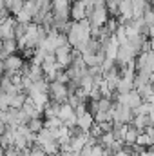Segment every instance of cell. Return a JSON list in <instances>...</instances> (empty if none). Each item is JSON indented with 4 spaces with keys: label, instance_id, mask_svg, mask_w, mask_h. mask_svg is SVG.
<instances>
[{
    "label": "cell",
    "instance_id": "cell-1",
    "mask_svg": "<svg viewBox=\"0 0 154 156\" xmlns=\"http://www.w3.org/2000/svg\"><path fill=\"white\" fill-rule=\"evenodd\" d=\"M134 118V111L125 105V104H120V102H114L113 105V122H120V123H131Z\"/></svg>",
    "mask_w": 154,
    "mask_h": 156
},
{
    "label": "cell",
    "instance_id": "cell-2",
    "mask_svg": "<svg viewBox=\"0 0 154 156\" xmlns=\"http://www.w3.org/2000/svg\"><path fill=\"white\" fill-rule=\"evenodd\" d=\"M49 98L51 100H56L60 104H65L67 98H69V91H67V85L58 82V80H53L49 83Z\"/></svg>",
    "mask_w": 154,
    "mask_h": 156
},
{
    "label": "cell",
    "instance_id": "cell-3",
    "mask_svg": "<svg viewBox=\"0 0 154 156\" xmlns=\"http://www.w3.org/2000/svg\"><path fill=\"white\" fill-rule=\"evenodd\" d=\"M2 62H4V67H5V73H4V75L9 76V78L13 76L15 73H20V69H22L24 64H26V60H24L20 55H16V53H15V55H9V56H7L5 60H2Z\"/></svg>",
    "mask_w": 154,
    "mask_h": 156
},
{
    "label": "cell",
    "instance_id": "cell-4",
    "mask_svg": "<svg viewBox=\"0 0 154 156\" xmlns=\"http://www.w3.org/2000/svg\"><path fill=\"white\" fill-rule=\"evenodd\" d=\"M58 118L64 122V125H67V127H75L78 122V116L76 113H75V107L71 105V104H62L60 105V113H58Z\"/></svg>",
    "mask_w": 154,
    "mask_h": 156
},
{
    "label": "cell",
    "instance_id": "cell-5",
    "mask_svg": "<svg viewBox=\"0 0 154 156\" xmlns=\"http://www.w3.org/2000/svg\"><path fill=\"white\" fill-rule=\"evenodd\" d=\"M85 15H87V5H85V2H82V0H73V4H71V18H73V20H82V18H85Z\"/></svg>",
    "mask_w": 154,
    "mask_h": 156
},
{
    "label": "cell",
    "instance_id": "cell-6",
    "mask_svg": "<svg viewBox=\"0 0 154 156\" xmlns=\"http://www.w3.org/2000/svg\"><path fill=\"white\" fill-rule=\"evenodd\" d=\"M93 123H94V116H93L89 111H85L83 115H80V116H78V122H76V125L83 131V133H89L91 127H93Z\"/></svg>",
    "mask_w": 154,
    "mask_h": 156
},
{
    "label": "cell",
    "instance_id": "cell-7",
    "mask_svg": "<svg viewBox=\"0 0 154 156\" xmlns=\"http://www.w3.org/2000/svg\"><path fill=\"white\" fill-rule=\"evenodd\" d=\"M26 100H27V93H24V91L15 94V96H9V107L11 109H22Z\"/></svg>",
    "mask_w": 154,
    "mask_h": 156
},
{
    "label": "cell",
    "instance_id": "cell-8",
    "mask_svg": "<svg viewBox=\"0 0 154 156\" xmlns=\"http://www.w3.org/2000/svg\"><path fill=\"white\" fill-rule=\"evenodd\" d=\"M138 134H140V131H138L134 125L129 123V127H127V131H125V134H123V142H125L127 145H134L136 140H138Z\"/></svg>",
    "mask_w": 154,
    "mask_h": 156
},
{
    "label": "cell",
    "instance_id": "cell-9",
    "mask_svg": "<svg viewBox=\"0 0 154 156\" xmlns=\"http://www.w3.org/2000/svg\"><path fill=\"white\" fill-rule=\"evenodd\" d=\"M27 127H29L31 133L42 131V129H44V118H31V120L27 122Z\"/></svg>",
    "mask_w": 154,
    "mask_h": 156
},
{
    "label": "cell",
    "instance_id": "cell-10",
    "mask_svg": "<svg viewBox=\"0 0 154 156\" xmlns=\"http://www.w3.org/2000/svg\"><path fill=\"white\" fill-rule=\"evenodd\" d=\"M13 147H16V149L29 147V145H27V138H26L24 134H18V133H16V138H15V144H13Z\"/></svg>",
    "mask_w": 154,
    "mask_h": 156
},
{
    "label": "cell",
    "instance_id": "cell-11",
    "mask_svg": "<svg viewBox=\"0 0 154 156\" xmlns=\"http://www.w3.org/2000/svg\"><path fill=\"white\" fill-rule=\"evenodd\" d=\"M9 109V94L0 91V111H5Z\"/></svg>",
    "mask_w": 154,
    "mask_h": 156
},
{
    "label": "cell",
    "instance_id": "cell-12",
    "mask_svg": "<svg viewBox=\"0 0 154 156\" xmlns=\"http://www.w3.org/2000/svg\"><path fill=\"white\" fill-rule=\"evenodd\" d=\"M29 156H49V154L44 151V147H42V145L35 144V145L31 147V154H29Z\"/></svg>",
    "mask_w": 154,
    "mask_h": 156
},
{
    "label": "cell",
    "instance_id": "cell-13",
    "mask_svg": "<svg viewBox=\"0 0 154 156\" xmlns=\"http://www.w3.org/2000/svg\"><path fill=\"white\" fill-rule=\"evenodd\" d=\"M4 73H5V67H4V62L0 60V76H4Z\"/></svg>",
    "mask_w": 154,
    "mask_h": 156
},
{
    "label": "cell",
    "instance_id": "cell-14",
    "mask_svg": "<svg viewBox=\"0 0 154 156\" xmlns=\"http://www.w3.org/2000/svg\"><path fill=\"white\" fill-rule=\"evenodd\" d=\"M149 2H151V5H152V7H154V0H149Z\"/></svg>",
    "mask_w": 154,
    "mask_h": 156
},
{
    "label": "cell",
    "instance_id": "cell-15",
    "mask_svg": "<svg viewBox=\"0 0 154 156\" xmlns=\"http://www.w3.org/2000/svg\"><path fill=\"white\" fill-rule=\"evenodd\" d=\"M0 82H2V76H0Z\"/></svg>",
    "mask_w": 154,
    "mask_h": 156
},
{
    "label": "cell",
    "instance_id": "cell-16",
    "mask_svg": "<svg viewBox=\"0 0 154 156\" xmlns=\"http://www.w3.org/2000/svg\"><path fill=\"white\" fill-rule=\"evenodd\" d=\"M152 113H154V109H152Z\"/></svg>",
    "mask_w": 154,
    "mask_h": 156
}]
</instances>
